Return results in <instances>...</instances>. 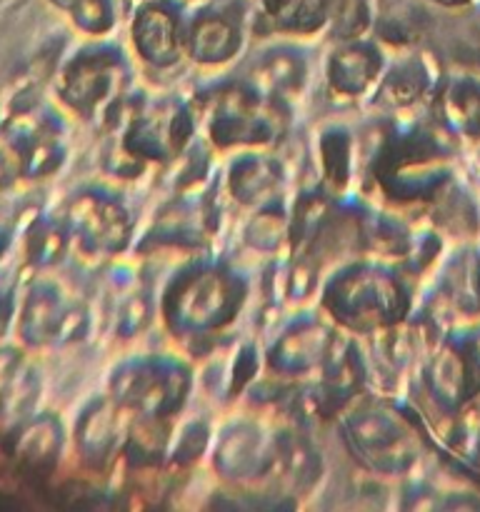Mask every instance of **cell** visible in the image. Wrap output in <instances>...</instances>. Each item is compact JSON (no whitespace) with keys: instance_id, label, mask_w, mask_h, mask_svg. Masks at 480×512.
<instances>
[{"instance_id":"obj_1","label":"cell","mask_w":480,"mask_h":512,"mask_svg":"<svg viewBox=\"0 0 480 512\" xmlns=\"http://www.w3.org/2000/svg\"><path fill=\"white\" fill-rule=\"evenodd\" d=\"M70 318H73V313H65L55 290H33L23 315L25 338L33 340V343H45L53 335H60L63 330H68Z\"/></svg>"},{"instance_id":"obj_3","label":"cell","mask_w":480,"mask_h":512,"mask_svg":"<svg viewBox=\"0 0 480 512\" xmlns=\"http://www.w3.org/2000/svg\"><path fill=\"white\" fill-rule=\"evenodd\" d=\"M233 30L223 20H203L195 30V50L203 58H220L228 55L230 45H233Z\"/></svg>"},{"instance_id":"obj_2","label":"cell","mask_w":480,"mask_h":512,"mask_svg":"<svg viewBox=\"0 0 480 512\" xmlns=\"http://www.w3.org/2000/svg\"><path fill=\"white\" fill-rule=\"evenodd\" d=\"M23 443H20V453L30 463H48L55 458V450L60 448V435L53 420H38L35 425L23 430Z\"/></svg>"},{"instance_id":"obj_4","label":"cell","mask_w":480,"mask_h":512,"mask_svg":"<svg viewBox=\"0 0 480 512\" xmlns=\"http://www.w3.org/2000/svg\"><path fill=\"white\" fill-rule=\"evenodd\" d=\"M333 13L338 20V28H363L365 23V5L363 0H333Z\"/></svg>"}]
</instances>
